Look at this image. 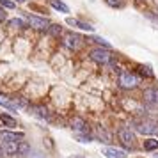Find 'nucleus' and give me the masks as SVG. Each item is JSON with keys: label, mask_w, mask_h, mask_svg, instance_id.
<instances>
[{"label": "nucleus", "mask_w": 158, "mask_h": 158, "mask_svg": "<svg viewBox=\"0 0 158 158\" xmlns=\"http://www.w3.org/2000/svg\"><path fill=\"white\" fill-rule=\"evenodd\" d=\"M131 126L135 128V131L142 133V135H155L158 133V121L155 119H139V121H133Z\"/></svg>", "instance_id": "f257e3e1"}, {"label": "nucleus", "mask_w": 158, "mask_h": 158, "mask_svg": "<svg viewBox=\"0 0 158 158\" xmlns=\"http://www.w3.org/2000/svg\"><path fill=\"white\" fill-rule=\"evenodd\" d=\"M119 85L123 87V89H135L139 84H140V80H139V77H137L135 73H130V71H123L121 75H119Z\"/></svg>", "instance_id": "f03ea898"}, {"label": "nucleus", "mask_w": 158, "mask_h": 158, "mask_svg": "<svg viewBox=\"0 0 158 158\" xmlns=\"http://www.w3.org/2000/svg\"><path fill=\"white\" fill-rule=\"evenodd\" d=\"M91 59L98 64H108V62H112V53L107 48H94L91 52Z\"/></svg>", "instance_id": "7ed1b4c3"}, {"label": "nucleus", "mask_w": 158, "mask_h": 158, "mask_svg": "<svg viewBox=\"0 0 158 158\" xmlns=\"http://www.w3.org/2000/svg\"><path fill=\"white\" fill-rule=\"evenodd\" d=\"M27 22H29V25L32 29H36V30H48L52 25L46 18H39V16H34V15L27 16Z\"/></svg>", "instance_id": "20e7f679"}, {"label": "nucleus", "mask_w": 158, "mask_h": 158, "mask_svg": "<svg viewBox=\"0 0 158 158\" xmlns=\"http://www.w3.org/2000/svg\"><path fill=\"white\" fill-rule=\"evenodd\" d=\"M117 137H119V140H121L126 148H133V144H135V135L130 131V128H121L117 131Z\"/></svg>", "instance_id": "39448f33"}, {"label": "nucleus", "mask_w": 158, "mask_h": 158, "mask_svg": "<svg viewBox=\"0 0 158 158\" xmlns=\"http://www.w3.org/2000/svg\"><path fill=\"white\" fill-rule=\"evenodd\" d=\"M62 43H64V46L69 48V50H78L80 44H82V37L77 36V34H66Z\"/></svg>", "instance_id": "423d86ee"}, {"label": "nucleus", "mask_w": 158, "mask_h": 158, "mask_svg": "<svg viewBox=\"0 0 158 158\" xmlns=\"http://www.w3.org/2000/svg\"><path fill=\"white\" fill-rule=\"evenodd\" d=\"M23 140V133H15V131H0V144L2 142H20Z\"/></svg>", "instance_id": "0eeeda50"}, {"label": "nucleus", "mask_w": 158, "mask_h": 158, "mask_svg": "<svg viewBox=\"0 0 158 158\" xmlns=\"http://www.w3.org/2000/svg\"><path fill=\"white\" fill-rule=\"evenodd\" d=\"M144 100L153 107H158V87H149L144 91Z\"/></svg>", "instance_id": "6e6552de"}, {"label": "nucleus", "mask_w": 158, "mask_h": 158, "mask_svg": "<svg viewBox=\"0 0 158 158\" xmlns=\"http://www.w3.org/2000/svg\"><path fill=\"white\" fill-rule=\"evenodd\" d=\"M101 155H105L107 158H126V151L117 148H103Z\"/></svg>", "instance_id": "1a4fd4ad"}, {"label": "nucleus", "mask_w": 158, "mask_h": 158, "mask_svg": "<svg viewBox=\"0 0 158 158\" xmlns=\"http://www.w3.org/2000/svg\"><path fill=\"white\" fill-rule=\"evenodd\" d=\"M66 23H68V25H73V27H78V29H82V30H89V32H93L94 30V27L91 25V23L80 22V20H75V18H68Z\"/></svg>", "instance_id": "9d476101"}, {"label": "nucleus", "mask_w": 158, "mask_h": 158, "mask_svg": "<svg viewBox=\"0 0 158 158\" xmlns=\"http://www.w3.org/2000/svg\"><path fill=\"white\" fill-rule=\"evenodd\" d=\"M69 126H71V130H75V131H87V124L82 117H73L71 123H69Z\"/></svg>", "instance_id": "9b49d317"}, {"label": "nucleus", "mask_w": 158, "mask_h": 158, "mask_svg": "<svg viewBox=\"0 0 158 158\" xmlns=\"http://www.w3.org/2000/svg\"><path fill=\"white\" fill-rule=\"evenodd\" d=\"M0 148L4 149L6 155H16L18 153V142H2Z\"/></svg>", "instance_id": "f8f14e48"}, {"label": "nucleus", "mask_w": 158, "mask_h": 158, "mask_svg": "<svg viewBox=\"0 0 158 158\" xmlns=\"http://www.w3.org/2000/svg\"><path fill=\"white\" fill-rule=\"evenodd\" d=\"M94 137H96L100 142H110V139H112V135L108 133L107 130H103V128L96 130V131H94Z\"/></svg>", "instance_id": "ddd939ff"}, {"label": "nucleus", "mask_w": 158, "mask_h": 158, "mask_svg": "<svg viewBox=\"0 0 158 158\" xmlns=\"http://www.w3.org/2000/svg\"><path fill=\"white\" fill-rule=\"evenodd\" d=\"M34 114H36L37 117H41V119L50 121V114H48L46 107H43V105H37V107H34Z\"/></svg>", "instance_id": "4468645a"}, {"label": "nucleus", "mask_w": 158, "mask_h": 158, "mask_svg": "<svg viewBox=\"0 0 158 158\" xmlns=\"http://www.w3.org/2000/svg\"><path fill=\"white\" fill-rule=\"evenodd\" d=\"M0 121L4 123L6 126H9V128H15V126H18V121H16L15 117L7 115V114H0Z\"/></svg>", "instance_id": "2eb2a0df"}, {"label": "nucleus", "mask_w": 158, "mask_h": 158, "mask_svg": "<svg viewBox=\"0 0 158 158\" xmlns=\"http://www.w3.org/2000/svg\"><path fill=\"white\" fill-rule=\"evenodd\" d=\"M50 4H52V7L60 11V13H69V7L66 6L64 2H60V0H50Z\"/></svg>", "instance_id": "dca6fc26"}, {"label": "nucleus", "mask_w": 158, "mask_h": 158, "mask_svg": "<svg viewBox=\"0 0 158 158\" xmlns=\"http://www.w3.org/2000/svg\"><path fill=\"white\" fill-rule=\"evenodd\" d=\"M144 149H146V151L158 149V140H156V139H148V140H144Z\"/></svg>", "instance_id": "f3484780"}, {"label": "nucleus", "mask_w": 158, "mask_h": 158, "mask_svg": "<svg viewBox=\"0 0 158 158\" xmlns=\"http://www.w3.org/2000/svg\"><path fill=\"white\" fill-rule=\"evenodd\" d=\"M75 137L78 142H91V135H85V131H77Z\"/></svg>", "instance_id": "a211bd4d"}, {"label": "nucleus", "mask_w": 158, "mask_h": 158, "mask_svg": "<svg viewBox=\"0 0 158 158\" xmlns=\"http://www.w3.org/2000/svg\"><path fill=\"white\" fill-rule=\"evenodd\" d=\"M7 25H9V27H13V29H23V27H25L23 20H20V18H15V20H11Z\"/></svg>", "instance_id": "6ab92c4d"}, {"label": "nucleus", "mask_w": 158, "mask_h": 158, "mask_svg": "<svg viewBox=\"0 0 158 158\" xmlns=\"http://www.w3.org/2000/svg\"><path fill=\"white\" fill-rule=\"evenodd\" d=\"M29 151H30V148H29V144H27V142H23V140H20V142H18V153L27 155Z\"/></svg>", "instance_id": "aec40b11"}, {"label": "nucleus", "mask_w": 158, "mask_h": 158, "mask_svg": "<svg viewBox=\"0 0 158 158\" xmlns=\"http://www.w3.org/2000/svg\"><path fill=\"white\" fill-rule=\"evenodd\" d=\"M89 41H93V43H98V44H103V46H110V44L107 43V41H105V39H103V37H96V36H93V37H89Z\"/></svg>", "instance_id": "412c9836"}, {"label": "nucleus", "mask_w": 158, "mask_h": 158, "mask_svg": "<svg viewBox=\"0 0 158 158\" xmlns=\"http://www.w3.org/2000/svg\"><path fill=\"white\" fill-rule=\"evenodd\" d=\"M48 32H50L52 36H60V32H62V29H60L59 25H50V29H48Z\"/></svg>", "instance_id": "4be33fe9"}, {"label": "nucleus", "mask_w": 158, "mask_h": 158, "mask_svg": "<svg viewBox=\"0 0 158 158\" xmlns=\"http://www.w3.org/2000/svg\"><path fill=\"white\" fill-rule=\"evenodd\" d=\"M105 4L110 7H123V0H105Z\"/></svg>", "instance_id": "5701e85b"}, {"label": "nucleus", "mask_w": 158, "mask_h": 158, "mask_svg": "<svg viewBox=\"0 0 158 158\" xmlns=\"http://www.w3.org/2000/svg\"><path fill=\"white\" fill-rule=\"evenodd\" d=\"M0 6L6 7V9H15L16 7V4L15 2H11V0H0Z\"/></svg>", "instance_id": "b1692460"}, {"label": "nucleus", "mask_w": 158, "mask_h": 158, "mask_svg": "<svg viewBox=\"0 0 158 158\" xmlns=\"http://www.w3.org/2000/svg\"><path fill=\"white\" fill-rule=\"evenodd\" d=\"M6 20V11L2 9V6H0V22H4Z\"/></svg>", "instance_id": "393cba45"}, {"label": "nucleus", "mask_w": 158, "mask_h": 158, "mask_svg": "<svg viewBox=\"0 0 158 158\" xmlns=\"http://www.w3.org/2000/svg\"><path fill=\"white\" fill-rule=\"evenodd\" d=\"M149 18L153 20V22H156V23H158V16H153V15H149Z\"/></svg>", "instance_id": "a878e982"}, {"label": "nucleus", "mask_w": 158, "mask_h": 158, "mask_svg": "<svg viewBox=\"0 0 158 158\" xmlns=\"http://www.w3.org/2000/svg\"><path fill=\"white\" fill-rule=\"evenodd\" d=\"M69 158H85V156H82V155H77V156H69Z\"/></svg>", "instance_id": "bb28decb"}, {"label": "nucleus", "mask_w": 158, "mask_h": 158, "mask_svg": "<svg viewBox=\"0 0 158 158\" xmlns=\"http://www.w3.org/2000/svg\"><path fill=\"white\" fill-rule=\"evenodd\" d=\"M15 2H25V0H15Z\"/></svg>", "instance_id": "cd10ccee"}]
</instances>
